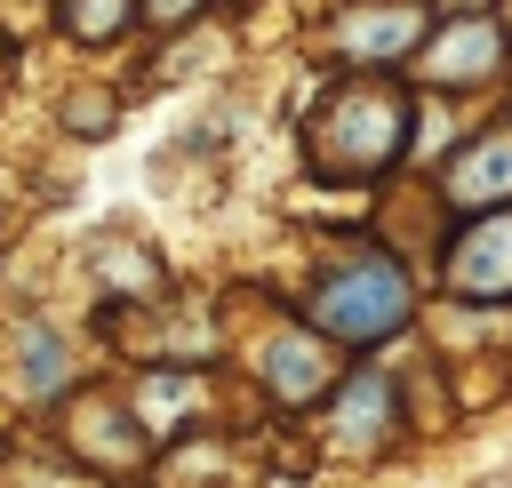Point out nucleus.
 I'll list each match as a JSON object with an SVG mask.
<instances>
[{
    "mask_svg": "<svg viewBox=\"0 0 512 488\" xmlns=\"http://www.w3.org/2000/svg\"><path fill=\"white\" fill-rule=\"evenodd\" d=\"M336 440H344V448H360V456L392 440V384H384V376H352V384H344Z\"/></svg>",
    "mask_w": 512,
    "mask_h": 488,
    "instance_id": "8",
    "label": "nucleus"
},
{
    "mask_svg": "<svg viewBox=\"0 0 512 488\" xmlns=\"http://www.w3.org/2000/svg\"><path fill=\"white\" fill-rule=\"evenodd\" d=\"M256 376H264V392H272V400H312V392L336 376V360H328V336H312V328H280V336L264 344Z\"/></svg>",
    "mask_w": 512,
    "mask_h": 488,
    "instance_id": "6",
    "label": "nucleus"
},
{
    "mask_svg": "<svg viewBox=\"0 0 512 488\" xmlns=\"http://www.w3.org/2000/svg\"><path fill=\"white\" fill-rule=\"evenodd\" d=\"M56 24H64L72 40H88V48H96L104 32H128L136 16H128V8H56Z\"/></svg>",
    "mask_w": 512,
    "mask_h": 488,
    "instance_id": "10",
    "label": "nucleus"
},
{
    "mask_svg": "<svg viewBox=\"0 0 512 488\" xmlns=\"http://www.w3.org/2000/svg\"><path fill=\"white\" fill-rule=\"evenodd\" d=\"M408 96L384 72H352L336 88H320L312 120H304V152L320 176H384L408 144Z\"/></svg>",
    "mask_w": 512,
    "mask_h": 488,
    "instance_id": "1",
    "label": "nucleus"
},
{
    "mask_svg": "<svg viewBox=\"0 0 512 488\" xmlns=\"http://www.w3.org/2000/svg\"><path fill=\"white\" fill-rule=\"evenodd\" d=\"M496 32H504L496 16H448V24H432V40H424V72H432V80H488L496 56H504Z\"/></svg>",
    "mask_w": 512,
    "mask_h": 488,
    "instance_id": "5",
    "label": "nucleus"
},
{
    "mask_svg": "<svg viewBox=\"0 0 512 488\" xmlns=\"http://www.w3.org/2000/svg\"><path fill=\"white\" fill-rule=\"evenodd\" d=\"M504 32H512V16H504Z\"/></svg>",
    "mask_w": 512,
    "mask_h": 488,
    "instance_id": "11",
    "label": "nucleus"
},
{
    "mask_svg": "<svg viewBox=\"0 0 512 488\" xmlns=\"http://www.w3.org/2000/svg\"><path fill=\"white\" fill-rule=\"evenodd\" d=\"M64 368H72V360H64V336H56L48 320H32V328H24V384L48 400V392H64Z\"/></svg>",
    "mask_w": 512,
    "mask_h": 488,
    "instance_id": "9",
    "label": "nucleus"
},
{
    "mask_svg": "<svg viewBox=\"0 0 512 488\" xmlns=\"http://www.w3.org/2000/svg\"><path fill=\"white\" fill-rule=\"evenodd\" d=\"M304 320H312V336H336V344H384L416 320V288H408L400 256L352 248V256L320 264V280L304 296Z\"/></svg>",
    "mask_w": 512,
    "mask_h": 488,
    "instance_id": "2",
    "label": "nucleus"
},
{
    "mask_svg": "<svg viewBox=\"0 0 512 488\" xmlns=\"http://www.w3.org/2000/svg\"><path fill=\"white\" fill-rule=\"evenodd\" d=\"M440 280L472 304H496L512 296V208L504 216H480L472 232H456V248L440 256Z\"/></svg>",
    "mask_w": 512,
    "mask_h": 488,
    "instance_id": "3",
    "label": "nucleus"
},
{
    "mask_svg": "<svg viewBox=\"0 0 512 488\" xmlns=\"http://www.w3.org/2000/svg\"><path fill=\"white\" fill-rule=\"evenodd\" d=\"M440 192H448V208H512V128H488V136H472L448 168H440Z\"/></svg>",
    "mask_w": 512,
    "mask_h": 488,
    "instance_id": "4",
    "label": "nucleus"
},
{
    "mask_svg": "<svg viewBox=\"0 0 512 488\" xmlns=\"http://www.w3.org/2000/svg\"><path fill=\"white\" fill-rule=\"evenodd\" d=\"M336 32H344V40H336L344 56H368V64L384 56V64H392V56H408V48L424 56L432 16H424V8H384V16H376V8H360V16H336Z\"/></svg>",
    "mask_w": 512,
    "mask_h": 488,
    "instance_id": "7",
    "label": "nucleus"
}]
</instances>
